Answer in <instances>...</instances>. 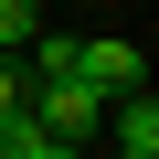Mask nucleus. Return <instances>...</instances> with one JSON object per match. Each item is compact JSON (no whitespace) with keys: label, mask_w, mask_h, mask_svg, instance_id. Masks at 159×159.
<instances>
[{"label":"nucleus","mask_w":159,"mask_h":159,"mask_svg":"<svg viewBox=\"0 0 159 159\" xmlns=\"http://www.w3.org/2000/svg\"><path fill=\"white\" fill-rule=\"evenodd\" d=\"M32 117H43L53 138H96V127H106V96L85 85V74H43V85H32Z\"/></svg>","instance_id":"1"},{"label":"nucleus","mask_w":159,"mask_h":159,"mask_svg":"<svg viewBox=\"0 0 159 159\" xmlns=\"http://www.w3.org/2000/svg\"><path fill=\"white\" fill-rule=\"evenodd\" d=\"M74 74H85L96 96H127V85H148V74H138V43H117V32H74Z\"/></svg>","instance_id":"2"},{"label":"nucleus","mask_w":159,"mask_h":159,"mask_svg":"<svg viewBox=\"0 0 159 159\" xmlns=\"http://www.w3.org/2000/svg\"><path fill=\"white\" fill-rule=\"evenodd\" d=\"M32 32H43V0H0V53H21Z\"/></svg>","instance_id":"3"}]
</instances>
